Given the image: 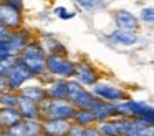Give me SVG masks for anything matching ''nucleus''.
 Returning <instances> with one entry per match:
<instances>
[{"instance_id":"obj_34","label":"nucleus","mask_w":154,"mask_h":136,"mask_svg":"<svg viewBox=\"0 0 154 136\" xmlns=\"http://www.w3.org/2000/svg\"><path fill=\"white\" fill-rule=\"evenodd\" d=\"M2 136H17V134H15V133L12 131V129H5V133H4Z\"/></svg>"},{"instance_id":"obj_2","label":"nucleus","mask_w":154,"mask_h":136,"mask_svg":"<svg viewBox=\"0 0 154 136\" xmlns=\"http://www.w3.org/2000/svg\"><path fill=\"white\" fill-rule=\"evenodd\" d=\"M116 106H118V116H121V118L137 119V121L144 123L147 126L154 125V105H151V103L128 98L124 101L116 103Z\"/></svg>"},{"instance_id":"obj_27","label":"nucleus","mask_w":154,"mask_h":136,"mask_svg":"<svg viewBox=\"0 0 154 136\" xmlns=\"http://www.w3.org/2000/svg\"><path fill=\"white\" fill-rule=\"evenodd\" d=\"M10 56H14V52H12V46H10V42H8V38L5 36V38H0V60L2 58H10ZM17 58V56H15Z\"/></svg>"},{"instance_id":"obj_10","label":"nucleus","mask_w":154,"mask_h":136,"mask_svg":"<svg viewBox=\"0 0 154 136\" xmlns=\"http://www.w3.org/2000/svg\"><path fill=\"white\" fill-rule=\"evenodd\" d=\"M113 20L116 28H123V30H131V32H137L141 28V20L139 15H134L133 12L126 8H118L113 13Z\"/></svg>"},{"instance_id":"obj_23","label":"nucleus","mask_w":154,"mask_h":136,"mask_svg":"<svg viewBox=\"0 0 154 136\" xmlns=\"http://www.w3.org/2000/svg\"><path fill=\"white\" fill-rule=\"evenodd\" d=\"M20 93L18 91H0V108H17Z\"/></svg>"},{"instance_id":"obj_33","label":"nucleus","mask_w":154,"mask_h":136,"mask_svg":"<svg viewBox=\"0 0 154 136\" xmlns=\"http://www.w3.org/2000/svg\"><path fill=\"white\" fill-rule=\"evenodd\" d=\"M146 136H154V125H152V126H147Z\"/></svg>"},{"instance_id":"obj_13","label":"nucleus","mask_w":154,"mask_h":136,"mask_svg":"<svg viewBox=\"0 0 154 136\" xmlns=\"http://www.w3.org/2000/svg\"><path fill=\"white\" fill-rule=\"evenodd\" d=\"M71 125L68 119H42V133L45 136H66Z\"/></svg>"},{"instance_id":"obj_6","label":"nucleus","mask_w":154,"mask_h":136,"mask_svg":"<svg viewBox=\"0 0 154 136\" xmlns=\"http://www.w3.org/2000/svg\"><path fill=\"white\" fill-rule=\"evenodd\" d=\"M91 91H93V95L96 98H100L101 101H106V103H119L129 98L128 91L124 88H119V86L108 83V81H98L91 88Z\"/></svg>"},{"instance_id":"obj_1","label":"nucleus","mask_w":154,"mask_h":136,"mask_svg":"<svg viewBox=\"0 0 154 136\" xmlns=\"http://www.w3.org/2000/svg\"><path fill=\"white\" fill-rule=\"evenodd\" d=\"M47 56L48 53L40 40H32L17 58L27 66L35 78H40L43 73H47Z\"/></svg>"},{"instance_id":"obj_15","label":"nucleus","mask_w":154,"mask_h":136,"mask_svg":"<svg viewBox=\"0 0 154 136\" xmlns=\"http://www.w3.org/2000/svg\"><path fill=\"white\" fill-rule=\"evenodd\" d=\"M17 136H40L42 134V119H22L18 125L12 128Z\"/></svg>"},{"instance_id":"obj_21","label":"nucleus","mask_w":154,"mask_h":136,"mask_svg":"<svg viewBox=\"0 0 154 136\" xmlns=\"http://www.w3.org/2000/svg\"><path fill=\"white\" fill-rule=\"evenodd\" d=\"M42 45L45 46L48 55H61V56H66L68 55V50L60 40L57 38H45V40H40Z\"/></svg>"},{"instance_id":"obj_18","label":"nucleus","mask_w":154,"mask_h":136,"mask_svg":"<svg viewBox=\"0 0 154 136\" xmlns=\"http://www.w3.org/2000/svg\"><path fill=\"white\" fill-rule=\"evenodd\" d=\"M20 96H23V98H28V100H32V101H35V103H43L45 100L48 98V95H47V88L45 86H40V85H25L23 88L20 90Z\"/></svg>"},{"instance_id":"obj_30","label":"nucleus","mask_w":154,"mask_h":136,"mask_svg":"<svg viewBox=\"0 0 154 136\" xmlns=\"http://www.w3.org/2000/svg\"><path fill=\"white\" fill-rule=\"evenodd\" d=\"M0 2H4V3H7V5H10V7H14V8L23 12V0H0Z\"/></svg>"},{"instance_id":"obj_8","label":"nucleus","mask_w":154,"mask_h":136,"mask_svg":"<svg viewBox=\"0 0 154 136\" xmlns=\"http://www.w3.org/2000/svg\"><path fill=\"white\" fill-rule=\"evenodd\" d=\"M71 80H76L80 85L86 86V88H93L98 81H100V73L91 63L88 62H76V71Z\"/></svg>"},{"instance_id":"obj_29","label":"nucleus","mask_w":154,"mask_h":136,"mask_svg":"<svg viewBox=\"0 0 154 136\" xmlns=\"http://www.w3.org/2000/svg\"><path fill=\"white\" fill-rule=\"evenodd\" d=\"M66 136H85V128H83V126H80V125H75V123H73Z\"/></svg>"},{"instance_id":"obj_32","label":"nucleus","mask_w":154,"mask_h":136,"mask_svg":"<svg viewBox=\"0 0 154 136\" xmlns=\"http://www.w3.org/2000/svg\"><path fill=\"white\" fill-rule=\"evenodd\" d=\"M12 30H8L7 27L4 25V23L0 22V38H5V36H8V33H10Z\"/></svg>"},{"instance_id":"obj_16","label":"nucleus","mask_w":154,"mask_h":136,"mask_svg":"<svg viewBox=\"0 0 154 136\" xmlns=\"http://www.w3.org/2000/svg\"><path fill=\"white\" fill-rule=\"evenodd\" d=\"M18 111H20L23 119H42V113H40V105L28 98L20 96L18 100Z\"/></svg>"},{"instance_id":"obj_19","label":"nucleus","mask_w":154,"mask_h":136,"mask_svg":"<svg viewBox=\"0 0 154 136\" xmlns=\"http://www.w3.org/2000/svg\"><path fill=\"white\" fill-rule=\"evenodd\" d=\"M23 118H22L18 108H0V123L4 125L5 129H12Z\"/></svg>"},{"instance_id":"obj_22","label":"nucleus","mask_w":154,"mask_h":136,"mask_svg":"<svg viewBox=\"0 0 154 136\" xmlns=\"http://www.w3.org/2000/svg\"><path fill=\"white\" fill-rule=\"evenodd\" d=\"M71 123L80 125L83 128H88V126L96 125V118H94V113L91 109H76V115H75Z\"/></svg>"},{"instance_id":"obj_20","label":"nucleus","mask_w":154,"mask_h":136,"mask_svg":"<svg viewBox=\"0 0 154 136\" xmlns=\"http://www.w3.org/2000/svg\"><path fill=\"white\" fill-rule=\"evenodd\" d=\"M93 113H94V118H96V123H101V121H106V119L118 118V106L116 103L103 101L96 109H93Z\"/></svg>"},{"instance_id":"obj_14","label":"nucleus","mask_w":154,"mask_h":136,"mask_svg":"<svg viewBox=\"0 0 154 136\" xmlns=\"http://www.w3.org/2000/svg\"><path fill=\"white\" fill-rule=\"evenodd\" d=\"M8 42H10V46H12V52H14V56H18L23 48L32 42V35L28 30L25 28H18V30H12L8 33Z\"/></svg>"},{"instance_id":"obj_36","label":"nucleus","mask_w":154,"mask_h":136,"mask_svg":"<svg viewBox=\"0 0 154 136\" xmlns=\"http://www.w3.org/2000/svg\"><path fill=\"white\" fill-rule=\"evenodd\" d=\"M40 136H45V134H43V133H42V134H40Z\"/></svg>"},{"instance_id":"obj_31","label":"nucleus","mask_w":154,"mask_h":136,"mask_svg":"<svg viewBox=\"0 0 154 136\" xmlns=\"http://www.w3.org/2000/svg\"><path fill=\"white\" fill-rule=\"evenodd\" d=\"M85 136H101V133L98 131L96 125H93V126H88V128H85Z\"/></svg>"},{"instance_id":"obj_7","label":"nucleus","mask_w":154,"mask_h":136,"mask_svg":"<svg viewBox=\"0 0 154 136\" xmlns=\"http://www.w3.org/2000/svg\"><path fill=\"white\" fill-rule=\"evenodd\" d=\"M129 126H131V118H121V116L96 123V128L101 133V136H123L129 129Z\"/></svg>"},{"instance_id":"obj_9","label":"nucleus","mask_w":154,"mask_h":136,"mask_svg":"<svg viewBox=\"0 0 154 136\" xmlns=\"http://www.w3.org/2000/svg\"><path fill=\"white\" fill-rule=\"evenodd\" d=\"M7 78H8V86H10L12 91H20V90L23 88L30 80H33L35 76L32 75V73L28 71L27 66H25L23 63L17 58L14 70L10 71V75H8Z\"/></svg>"},{"instance_id":"obj_4","label":"nucleus","mask_w":154,"mask_h":136,"mask_svg":"<svg viewBox=\"0 0 154 136\" xmlns=\"http://www.w3.org/2000/svg\"><path fill=\"white\" fill-rule=\"evenodd\" d=\"M68 101H71L78 109H91V111L103 103L93 95L90 88L80 85L76 80H68Z\"/></svg>"},{"instance_id":"obj_26","label":"nucleus","mask_w":154,"mask_h":136,"mask_svg":"<svg viewBox=\"0 0 154 136\" xmlns=\"http://www.w3.org/2000/svg\"><path fill=\"white\" fill-rule=\"evenodd\" d=\"M15 62H17L15 56L0 60V76H8L10 75V71L14 70V66H15Z\"/></svg>"},{"instance_id":"obj_28","label":"nucleus","mask_w":154,"mask_h":136,"mask_svg":"<svg viewBox=\"0 0 154 136\" xmlns=\"http://www.w3.org/2000/svg\"><path fill=\"white\" fill-rule=\"evenodd\" d=\"M53 13L58 17V18H61V20L75 18V15H76L75 12H68V10L65 8V7H55V8H53Z\"/></svg>"},{"instance_id":"obj_24","label":"nucleus","mask_w":154,"mask_h":136,"mask_svg":"<svg viewBox=\"0 0 154 136\" xmlns=\"http://www.w3.org/2000/svg\"><path fill=\"white\" fill-rule=\"evenodd\" d=\"M75 2H76L83 10H86V12H90V13L100 12V10H104L108 7L106 0H75Z\"/></svg>"},{"instance_id":"obj_17","label":"nucleus","mask_w":154,"mask_h":136,"mask_svg":"<svg viewBox=\"0 0 154 136\" xmlns=\"http://www.w3.org/2000/svg\"><path fill=\"white\" fill-rule=\"evenodd\" d=\"M47 95L51 100H68V80L66 78H57L47 86Z\"/></svg>"},{"instance_id":"obj_25","label":"nucleus","mask_w":154,"mask_h":136,"mask_svg":"<svg viewBox=\"0 0 154 136\" xmlns=\"http://www.w3.org/2000/svg\"><path fill=\"white\" fill-rule=\"evenodd\" d=\"M139 20L143 23H147V25H154V5L143 7L139 10Z\"/></svg>"},{"instance_id":"obj_12","label":"nucleus","mask_w":154,"mask_h":136,"mask_svg":"<svg viewBox=\"0 0 154 136\" xmlns=\"http://www.w3.org/2000/svg\"><path fill=\"white\" fill-rule=\"evenodd\" d=\"M106 40L118 46H134L139 43V35L137 32H131V30L114 28L106 35Z\"/></svg>"},{"instance_id":"obj_3","label":"nucleus","mask_w":154,"mask_h":136,"mask_svg":"<svg viewBox=\"0 0 154 136\" xmlns=\"http://www.w3.org/2000/svg\"><path fill=\"white\" fill-rule=\"evenodd\" d=\"M76 109V106L68 100L47 98L43 103H40L42 119H68V121H73Z\"/></svg>"},{"instance_id":"obj_11","label":"nucleus","mask_w":154,"mask_h":136,"mask_svg":"<svg viewBox=\"0 0 154 136\" xmlns=\"http://www.w3.org/2000/svg\"><path fill=\"white\" fill-rule=\"evenodd\" d=\"M0 22L8 30H18L23 25V15H22L20 10L0 2Z\"/></svg>"},{"instance_id":"obj_35","label":"nucleus","mask_w":154,"mask_h":136,"mask_svg":"<svg viewBox=\"0 0 154 136\" xmlns=\"http://www.w3.org/2000/svg\"><path fill=\"white\" fill-rule=\"evenodd\" d=\"M4 133H5V128H4V125H2V123H0V136L4 134Z\"/></svg>"},{"instance_id":"obj_5","label":"nucleus","mask_w":154,"mask_h":136,"mask_svg":"<svg viewBox=\"0 0 154 136\" xmlns=\"http://www.w3.org/2000/svg\"><path fill=\"white\" fill-rule=\"evenodd\" d=\"M47 71L57 78L71 80L76 71V63L71 62L68 56L61 55H48L47 56Z\"/></svg>"}]
</instances>
